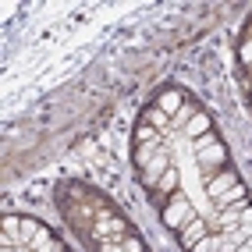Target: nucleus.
<instances>
[{
	"label": "nucleus",
	"instance_id": "obj_1",
	"mask_svg": "<svg viewBox=\"0 0 252 252\" xmlns=\"http://www.w3.org/2000/svg\"><path fill=\"white\" fill-rule=\"evenodd\" d=\"M224 163H227V149H224L220 142H217L213 149H206V153H199V167H203V178H206V181L220 174Z\"/></svg>",
	"mask_w": 252,
	"mask_h": 252
},
{
	"label": "nucleus",
	"instance_id": "obj_2",
	"mask_svg": "<svg viewBox=\"0 0 252 252\" xmlns=\"http://www.w3.org/2000/svg\"><path fill=\"white\" fill-rule=\"evenodd\" d=\"M189 217H192V206H189V199H185V195H174L171 203H167V210H163V224H167V227H178V231H181Z\"/></svg>",
	"mask_w": 252,
	"mask_h": 252
},
{
	"label": "nucleus",
	"instance_id": "obj_3",
	"mask_svg": "<svg viewBox=\"0 0 252 252\" xmlns=\"http://www.w3.org/2000/svg\"><path fill=\"white\" fill-rule=\"evenodd\" d=\"M167 167H171V153H167V146H163L160 153H157L153 160H149V163L142 167V181L149 185V189H157V181L163 178V171H167Z\"/></svg>",
	"mask_w": 252,
	"mask_h": 252
},
{
	"label": "nucleus",
	"instance_id": "obj_4",
	"mask_svg": "<svg viewBox=\"0 0 252 252\" xmlns=\"http://www.w3.org/2000/svg\"><path fill=\"white\" fill-rule=\"evenodd\" d=\"M206 234H210V231H206V220L192 213L189 220H185V227H181V245H185V249H192L195 242H203Z\"/></svg>",
	"mask_w": 252,
	"mask_h": 252
},
{
	"label": "nucleus",
	"instance_id": "obj_5",
	"mask_svg": "<svg viewBox=\"0 0 252 252\" xmlns=\"http://www.w3.org/2000/svg\"><path fill=\"white\" fill-rule=\"evenodd\" d=\"M234 185H238V174L234 171H220L217 178H210L206 181V192H210V203H217V199H220L227 189H234Z\"/></svg>",
	"mask_w": 252,
	"mask_h": 252
},
{
	"label": "nucleus",
	"instance_id": "obj_6",
	"mask_svg": "<svg viewBox=\"0 0 252 252\" xmlns=\"http://www.w3.org/2000/svg\"><path fill=\"white\" fill-rule=\"evenodd\" d=\"M206 131H213V128H210V117H206L203 110H199V114L192 117V121H189V125H185V131H181V135H185V139H192V142H195L199 135H206Z\"/></svg>",
	"mask_w": 252,
	"mask_h": 252
},
{
	"label": "nucleus",
	"instance_id": "obj_7",
	"mask_svg": "<svg viewBox=\"0 0 252 252\" xmlns=\"http://www.w3.org/2000/svg\"><path fill=\"white\" fill-rule=\"evenodd\" d=\"M160 149H163V142H160V139H153V142H139V146H135V163H139V167H146L149 160L160 153Z\"/></svg>",
	"mask_w": 252,
	"mask_h": 252
},
{
	"label": "nucleus",
	"instance_id": "obj_8",
	"mask_svg": "<svg viewBox=\"0 0 252 252\" xmlns=\"http://www.w3.org/2000/svg\"><path fill=\"white\" fill-rule=\"evenodd\" d=\"M195 114H199V107H192V103H181V110L171 117V131H174V135H178V131H185V125H189Z\"/></svg>",
	"mask_w": 252,
	"mask_h": 252
},
{
	"label": "nucleus",
	"instance_id": "obj_9",
	"mask_svg": "<svg viewBox=\"0 0 252 252\" xmlns=\"http://www.w3.org/2000/svg\"><path fill=\"white\" fill-rule=\"evenodd\" d=\"M18 227H22V217H4V245H14V249H22Z\"/></svg>",
	"mask_w": 252,
	"mask_h": 252
},
{
	"label": "nucleus",
	"instance_id": "obj_10",
	"mask_svg": "<svg viewBox=\"0 0 252 252\" xmlns=\"http://www.w3.org/2000/svg\"><path fill=\"white\" fill-rule=\"evenodd\" d=\"M157 110H163L167 117H174V114L181 110V93H174V89H167V93L160 96V103H157Z\"/></svg>",
	"mask_w": 252,
	"mask_h": 252
},
{
	"label": "nucleus",
	"instance_id": "obj_11",
	"mask_svg": "<svg viewBox=\"0 0 252 252\" xmlns=\"http://www.w3.org/2000/svg\"><path fill=\"white\" fill-rule=\"evenodd\" d=\"M234 203H245V189H242V181L234 185V189H227L220 199H217L213 206H220V210H227V206H234Z\"/></svg>",
	"mask_w": 252,
	"mask_h": 252
},
{
	"label": "nucleus",
	"instance_id": "obj_12",
	"mask_svg": "<svg viewBox=\"0 0 252 252\" xmlns=\"http://www.w3.org/2000/svg\"><path fill=\"white\" fill-rule=\"evenodd\" d=\"M39 234V224L32 217H22V227H18V238H22V249H29V242Z\"/></svg>",
	"mask_w": 252,
	"mask_h": 252
},
{
	"label": "nucleus",
	"instance_id": "obj_13",
	"mask_svg": "<svg viewBox=\"0 0 252 252\" xmlns=\"http://www.w3.org/2000/svg\"><path fill=\"white\" fill-rule=\"evenodd\" d=\"M157 189H160V195H171L178 189V171H174V167H167V171H163V178L157 181Z\"/></svg>",
	"mask_w": 252,
	"mask_h": 252
},
{
	"label": "nucleus",
	"instance_id": "obj_14",
	"mask_svg": "<svg viewBox=\"0 0 252 252\" xmlns=\"http://www.w3.org/2000/svg\"><path fill=\"white\" fill-rule=\"evenodd\" d=\"M213 146H217V135H213V131H206V135H199V139L192 142L195 157H199V153H206V149H213Z\"/></svg>",
	"mask_w": 252,
	"mask_h": 252
},
{
	"label": "nucleus",
	"instance_id": "obj_15",
	"mask_svg": "<svg viewBox=\"0 0 252 252\" xmlns=\"http://www.w3.org/2000/svg\"><path fill=\"white\" fill-rule=\"evenodd\" d=\"M217 245H220V234H206V238H203V242H195L189 252H213Z\"/></svg>",
	"mask_w": 252,
	"mask_h": 252
},
{
	"label": "nucleus",
	"instance_id": "obj_16",
	"mask_svg": "<svg viewBox=\"0 0 252 252\" xmlns=\"http://www.w3.org/2000/svg\"><path fill=\"white\" fill-rule=\"evenodd\" d=\"M238 227L252 238V206H245V210H242V224H238Z\"/></svg>",
	"mask_w": 252,
	"mask_h": 252
},
{
	"label": "nucleus",
	"instance_id": "obj_17",
	"mask_svg": "<svg viewBox=\"0 0 252 252\" xmlns=\"http://www.w3.org/2000/svg\"><path fill=\"white\" fill-rule=\"evenodd\" d=\"M135 139H139V142H153V139H160V135H157V131L149 128V125H142V128L135 131Z\"/></svg>",
	"mask_w": 252,
	"mask_h": 252
},
{
	"label": "nucleus",
	"instance_id": "obj_18",
	"mask_svg": "<svg viewBox=\"0 0 252 252\" xmlns=\"http://www.w3.org/2000/svg\"><path fill=\"white\" fill-rule=\"evenodd\" d=\"M121 245H125V252H142V242H139V238H131V234H125Z\"/></svg>",
	"mask_w": 252,
	"mask_h": 252
},
{
	"label": "nucleus",
	"instance_id": "obj_19",
	"mask_svg": "<svg viewBox=\"0 0 252 252\" xmlns=\"http://www.w3.org/2000/svg\"><path fill=\"white\" fill-rule=\"evenodd\" d=\"M242 64H245V68H252V39L242 43Z\"/></svg>",
	"mask_w": 252,
	"mask_h": 252
},
{
	"label": "nucleus",
	"instance_id": "obj_20",
	"mask_svg": "<svg viewBox=\"0 0 252 252\" xmlns=\"http://www.w3.org/2000/svg\"><path fill=\"white\" fill-rule=\"evenodd\" d=\"M146 117H149L153 125H167V128H171V121H167V114H163V110H149Z\"/></svg>",
	"mask_w": 252,
	"mask_h": 252
},
{
	"label": "nucleus",
	"instance_id": "obj_21",
	"mask_svg": "<svg viewBox=\"0 0 252 252\" xmlns=\"http://www.w3.org/2000/svg\"><path fill=\"white\" fill-rule=\"evenodd\" d=\"M99 249H103V252H125L121 242H99Z\"/></svg>",
	"mask_w": 252,
	"mask_h": 252
},
{
	"label": "nucleus",
	"instance_id": "obj_22",
	"mask_svg": "<svg viewBox=\"0 0 252 252\" xmlns=\"http://www.w3.org/2000/svg\"><path fill=\"white\" fill-rule=\"evenodd\" d=\"M213 252H220V245H217V249H213Z\"/></svg>",
	"mask_w": 252,
	"mask_h": 252
}]
</instances>
